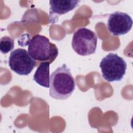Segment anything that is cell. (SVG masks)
Listing matches in <instances>:
<instances>
[{"label":"cell","mask_w":133,"mask_h":133,"mask_svg":"<svg viewBox=\"0 0 133 133\" xmlns=\"http://www.w3.org/2000/svg\"><path fill=\"white\" fill-rule=\"evenodd\" d=\"M75 88V82L70 69L65 64L58 68L50 75L49 95L58 100L70 97Z\"/></svg>","instance_id":"cell-1"},{"label":"cell","mask_w":133,"mask_h":133,"mask_svg":"<svg viewBox=\"0 0 133 133\" xmlns=\"http://www.w3.org/2000/svg\"><path fill=\"white\" fill-rule=\"evenodd\" d=\"M28 50L34 60L48 61L50 63L58 55V49L56 45L50 42L47 37L39 34L34 35L30 41Z\"/></svg>","instance_id":"cell-2"},{"label":"cell","mask_w":133,"mask_h":133,"mask_svg":"<svg viewBox=\"0 0 133 133\" xmlns=\"http://www.w3.org/2000/svg\"><path fill=\"white\" fill-rule=\"evenodd\" d=\"M99 66L103 78L109 82L122 80L127 69L125 60L114 53H110L103 58Z\"/></svg>","instance_id":"cell-3"},{"label":"cell","mask_w":133,"mask_h":133,"mask_svg":"<svg viewBox=\"0 0 133 133\" xmlns=\"http://www.w3.org/2000/svg\"><path fill=\"white\" fill-rule=\"evenodd\" d=\"M97 39L94 31L86 28L78 29L72 37V48L79 55L89 56L95 52Z\"/></svg>","instance_id":"cell-4"},{"label":"cell","mask_w":133,"mask_h":133,"mask_svg":"<svg viewBox=\"0 0 133 133\" xmlns=\"http://www.w3.org/2000/svg\"><path fill=\"white\" fill-rule=\"evenodd\" d=\"M35 60L24 49L17 48L12 51L8 59L10 69L20 75H28L36 65Z\"/></svg>","instance_id":"cell-5"},{"label":"cell","mask_w":133,"mask_h":133,"mask_svg":"<svg viewBox=\"0 0 133 133\" xmlns=\"http://www.w3.org/2000/svg\"><path fill=\"white\" fill-rule=\"evenodd\" d=\"M132 19L126 13L116 11L112 13L107 21L109 32L114 36H120L127 33L131 29Z\"/></svg>","instance_id":"cell-6"},{"label":"cell","mask_w":133,"mask_h":133,"mask_svg":"<svg viewBox=\"0 0 133 133\" xmlns=\"http://www.w3.org/2000/svg\"><path fill=\"white\" fill-rule=\"evenodd\" d=\"M80 1L62 0L49 1V17L51 22H55V17L64 15L78 6Z\"/></svg>","instance_id":"cell-7"},{"label":"cell","mask_w":133,"mask_h":133,"mask_svg":"<svg viewBox=\"0 0 133 133\" xmlns=\"http://www.w3.org/2000/svg\"><path fill=\"white\" fill-rule=\"evenodd\" d=\"M50 64L48 61L42 62L33 76V80L38 85L45 88H49Z\"/></svg>","instance_id":"cell-8"},{"label":"cell","mask_w":133,"mask_h":133,"mask_svg":"<svg viewBox=\"0 0 133 133\" xmlns=\"http://www.w3.org/2000/svg\"><path fill=\"white\" fill-rule=\"evenodd\" d=\"M14 48V39L8 36L1 37L0 40V50L4 54L11 51Z\"/></svg>","instance_id":"cell-9"}]
</instances>
